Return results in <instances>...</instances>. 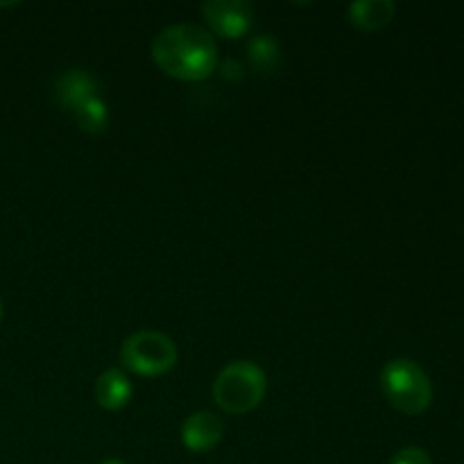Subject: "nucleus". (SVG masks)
<instances>
[{
  "label": "nucleus",
  "mask_w": 464,
  "mask_h": 464,
  "mask_svg": "<svg viewBox=\"0 0 464 464\" xmlns=\"http://www.w3.org/2000/svg\"><path fill=\"white\" fill-rule=\"evenodd\" d=\"M152 59L168 77L202 82L216 72L218 45L202 25L179 23L159 32L152 41Z\"/></svg>",
  "instance_id": "f257e3e1"
},
{
  "label": "nucleus",
  "mask_w": 464,
  "mask_h": 464,
  "mask_svg": "<svg viewBox=\"0 0 464 464\" xmlns=\"http://www.w3.org/2000/svg\"><path fill=\"white\" fill-rule=\"evenodd\" d=\"M381 390L392 408L403 415H421L433 403L429 374L411 358H394L381 372Z\"/></svg>",
  "instance_id": "f03ea898"
},
{
  "label": "nucleus",
  "mask_w": 464,
  "mask_h": 464,
  "mask_svg": "<svg viewBox=\"0 0 464 464\" xmlns=\"http://www.w3.org/2000/svg\"><path fill=\"white\" fill-rule=\"evenodd\" d=\"M267 376L256 362L234 361L218 374L213 383V399L218 408L229 415H245L263 401Z\"/></svg>",
  "instance_id": "7ed1b4c3"
},
{
  "label": "nucleus",
  "mask_w": 464,
  "mask_h": 464,
  "mask_svg": "<svg viewBox=\"0 0 464 464\" xmlns=\"http://www.w3.org/2000/svg\"><path fill=\"white\" fill-rule=\"evenodd\" d=\"M177 358L175 343L159 331L131 334L121 347L122 367L139 376L168 374L177 365Z\"/></svg>",
  "instance_id": "20e7f679"
},
{
  "label": "nucleus",
  "mask_w": 464,
  "mask_h": 464,
  "mask_svg": "<svg viewBox=\"0 0 464 464\" xmlns=\"http://www.w3.org/2000/svg\"><path fill=\"white\" fill-rule=\"evenodd\" d=\"M204 21L222 39H240L252 27L254 7L247 0H207L202 5Z\"/></svg>",
  "instance_id": "39448f33"
},
{
  "label": "nucleus",
  "mask_w": 464,
  "mask_h": 464,
  "mask_svg": "<svg viewBox=\"0 0 464 464\" xmlns=\"http://www.w3.org/2000/svg\"><path fill=\"white\" fill-rule=\"evenodd\" d=\"M98 95V80L91 72L72 68V71H63L62 75L54 80V102L63 109V111L75 113L77 109L91 98Z\"/></svg>",
  "instance_id": "423d86ee"
},
{
  "label": "nucleus",
  "mask_w": 464,
  "mask_h": 464,
  "mask_svg": "<svg viewBox=\"0 0 464 464\" xmlns=\"http://www.w3.org/2000/svg\"><path fill=\"white\" fill-rule=\"evenodd\" d=\"M222 435H225V424L220 417L208 411L193 412L181 426V442L193 453L211 451L220 444Z\"/></svg>",
  "instance_id": "0eeeda50"
},
{
  "label": "nucleus",
  "mask_w": 464,
  "mask_h": 464,
  "mask_svg": "<svg viewBox=\"0 0 464 464\" xmlns=\"http://www.w3.org/2000/svg\"><path fill=\"white\" fill-rule=\"evenodd\" d=\"M131 394H134V388H131L130 376L118 367L102 372L95 381V401L104 411H122L131 401Z\"/></svg>",
  "instance_id": "6e6552de"
},
{
  "label": "nucleus",
  "mask_w": 464,
  "mask_h": 464,
  "mask_svg": "<svg viewBox=\"0 0 464 464\" xmlns=\"http://www.w3.org/2000/svg\"><path fill=\"white\" fill-rule=\"evenodd\" d=\"M397 12L392 0H356L349 5V21L362 32H376L390 25Z\"/></svg>",
  "instance_id": "1a4fd4ad"
},
{
  "label": "nucleus",
  "mask_w": 464,
  "mask_h": 464,
  "mask_svg": "<svg viewBox=\"0 0 464 464\" xmlns=\"http://www.w3.org/2000/svg\"><path fill=\"white\" fill-rule=\"evenodd\" d=\"M247 57L254 71L272 72L279 66L281 48L272 34H258L247 44Z\"/></svg>",
  "instance_id": "9d476101"
},
{
  "label": "nucleus",
  "mask_w": 464,
  "mask_h": 464,
  "mask_svg": "<svg viewBox=\"0 0 464 464\" xmlns=\"http://www.w3.org/2000/svg\"><path fill=\"white\" fill-rule=\"evenodd\" d=\"M72 116H75L77 127H80L82 131H86V134H93V136L102 134L109 125L107 102H104L100 95H95V98H91L89 102L82 104Z\"/></svg>",
  "instance_id": "9b49d317"
},
{
  "label": "nucleus",
  "mask_w": 464,
  "mask_h": 464,
  "mask_svg": "<svg viewBox=\"0 0 464 464\" xmlns=\"http://www.w3.org/2000/svg\"><path fill=\"white\" fill-rule=\"evenodd\" d=\"M390 464H433V460H430V456L421 447H406L399 453H394Z\"/></svg>",
  "instance_id": "f8f14e48"
},
{
  "label": "nucleus",
  "mask_w": 464,
  "mask_h": 464,
  "mask_svg": "<svg viewBox=\"0 0 464 464\" xmlns=\"http://www.w3.org/2000/svg\"><path fill=\"white\" fill-rule=\"evenodd\" d=\"M100 464H127V462H122V460H118V458H109V460H102Z\"/></svg>",
  "instance_id": "ddd939ff"
},
{
  "label": "nucleus",
  "mask_w": 464,
  "mask_h": 464,
  "mask_svg": "<svg viewBox=\"0 0 464 464\" xmlns=\"http://www.w3.org/2000/svg\"><path fill=\"white\" fill-rule=\"evenodd\" d=\"M3 313H5V308H3V299H0V320H3Z\"/></svg>",
  "instance_id": "4468645a"
}]
</instances>
